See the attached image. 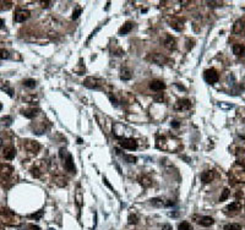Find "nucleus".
<instances>
[{"label":"nucleus","mask_w":245,"mask_h":230,"mask_svg":"<svg viewBox=\"0 0 245 230\" xmlns=\"http://www.w3.org/2000/svg\"><path fill=\"white\" fill-rule=\"evenodd\" d=\"M203 78H205V81H206L207 83L213 85V83L218 82L219 75H218V72H217L215 69H207L206 71L203 72Z\"/></svg>","instance_id":"nucleus-1"},{"label":"nucleus","mask_w":245,"mask_h":230,"mask_svg":"<svg viewBox=\"0 0 245 230\" xmlns=\"http://www.w3.org/2000/svg\"><path fill=\"white\" fill-rule=\"evenodd\" d=\"M232 175V178L234 179V180H237L238 182H245V168L244 167H242L240 165V168H238V169H233L229 174V176Z\"/></svg>","instance_id":"nucleus-2"},{"label":"nucleus","mask_w":245,"mask_h":230,"mask_svg":"<svg viewBox=\"0 0 245 230\" xmlns=\"http://www.w3.org/2000/svg\"><path fill=\"white\" fill-rule=\"evenodd\" d=\"M118 138H119V144L125 149L135 151L137 148V142L132 138H120V137H118Z\"/></svg>","instance_id":"nucleus-3"},{"label":"nucleus","mask_w":245,"mask_h":230,"mask_svg":"<svg viewBox=\"0 0 245 230\" xmlns=\"http://www.w3.org/2000/svg\"><path fill=\"white\" fill-rule=\"evenodd\" d=\"M64 168H65V170L69 172H76V168H75V165H74V159H72V156L70 153H68L66 154V157L64 158Z\"/></svg>","instance_id":"nucleus-4"},{"label":"nucleus","mask_w":245,"mask_h":230,"mask_svg":"<svg viewBox=\"0 0 245 230\" xmlns=\"http://www.w3.org/2000/svg\"><path fill=\"white\" fill-rule=\"evenodd\" d=\"M102 83H103L102 80L96 78V77H87L84 81V85L88 88H100L102 86Z\"/></svg>","instance_id":"nucleus-5"},{"label":"nucleus","mask_w":245,"mask_h":230,"mask_svg":"<svg viewBox=\"0 0 245 230\" xmlns=\"http://www.w3.org/2000/svg\"><path fill=\"white\" fill-rule=\"evenodd\" d=\"M29 17V11L28 10H25V9H21V10H17L15 12L14 20L16 22H25L27 18Z\"/></svg>","instance_id":"nucleus-6"},{"label":"nucleus","mask_w":245,"mask_h":230,"mask_svg":"<svg viewBox=\"0 0 245 230\" xmlns=\"http://www.w3.org/2000/svg\"><path fill=\"white\" fill-rule=\"evenodd\" d=\"M23 147L31 152V153H37L38 151H39V143L37 142V141H29V140H26L25 141V143H23Z\"/></svg>","instance_id":"nucleus-7"},{"label":"nucleus","mask_w":245,"mask_h":230,"mask_svg":"<svg viewBox=\"0 0 245 230\" xmlns=\"http://www.w3.org/2000/svg\"><path fill=\"white\" fill-rule=\"evenodd\" d=\"M242 209V204L240 202L235 201V202H232L231 204H228L226 208H224V213L229 214V213H237Z\"/></svg>","instance_id":"nucleus-8"},{"label":"nucleus","mask_w":245,"mask_h":230,"mask_svg":"<svg viewBox=\"0 0 245 230\" xmlns=\"http://www.w3.org/2000/svg\"><path fill=\"white\" fill-rule=\"evenodd\" d=\"M190 107H191V102L189 101V99H180V101H178L175 103L174 109L181 112V110H187V109H190Z\"/></svg>","instance_id":"nucleus-9"},{"label":"nucleus","mask_w":245,"mask_h":230,"mask_svg":"<svg viewBox=\"0 0 245 230\" xmlns=\"http://www.w3.org/2000/svg\"><path fill=\"white\" fill-rule=\"evenodd\" d=\"M13 172V168L9 167V165H4V164H0V180H6Z\"/></svg>","instance_id":"nucleus-10"},{"label":"nucleus","mask_w":245,"mask_h":230,"mask_svg":"<svg viewBox=\"0 0 245 230\" xmlns=\"http://www.w3.org/2000/svg\"><path fill=\"white\" fill-rule=\"evenodd\" d=\"M150 88L155 92H159V91L166 89V83L161 80H153V81L150 82Z\"/></svg>","instance_id":"nucleus-11"},{"label":"nucleus","mask_w":245,"mask_h":230,"mask_svg":"<svg viewBox=\"0 0 245 230\" xmlns=\"http://www.w3.org/2000/svg\"><path fill=\"white\" fill-rule=\"evenodd\" d=\"M163 44H164V47L168 49V50H174L175 48H176V41L174 39L172 36H166V38H164V41H163Z\"/></svg>","instance_id":"nucleus-12"},{"label":"nucleus","mask_w":245,"mask_h":230,"mask_svg":"<svg viewBox=\"0 0 245 230\" xmlns=\"http://www.w3.org/2000/svg\"><path fill=\"white\" fill-rule=\"evenodd\" d=\"M150 59L155 62V64H157V65H163V64H166V62H168V59L164 57V55H162V54H159V53H155V54H152Z\"/></svg>","instance_id":"nucleus-13"},{"label":"nucleus","mask_w":245,"mask_h":230,"mask_svg":"<svg viewBox=\"0 0 245 230\" xmlns=\"http://www.w3.org/2000/svg\"><path fill=\"white\" fill-rule=\"evenodd\" d=\"M213 223H215V220H213V218H212V217L203 216L199 219V224H200L201 227H205V228H208V227L213 225Z\"/></svg>","instance_id":"nucleus-14"},{"label":"nucleus","mask_w":245,"mask_h":230,"mask_svg":"<svg viewBox=\"0 0 245 230\" xmlns=\"http://www.w3.org/2000/svg\"><path fill=\"white\" fill-rule=\"evenodd\" d=\"M200 179L203 184H208L213 180V172L212 170H206L200 175Z\"/></svg>","instance_id":"nucleus-15"},{"label":"nucleus","mask_w":245,"mask_h":230,"mask_svg":"<svg viewBox=\"0 0 245 230\" xmlns=\"http://www.w3.org/2000/svg\"><path fill=\"white\" fill-rule=\"evenodd\" d=\"M233 53L237 55V57H244L245 55V45L244 44H234L233 45Z\"/></svg>","instance_id":"nucleus-16"},{"label":"nucleus","mask_w":245,"mask_h":230,"mask_svg":"<svg viewBox=\"0 0 245 230\" xmlns=\"http://www.w3.org/2000/svg\"><path fill=\"white\" fill-rule=\"evenodd\" d=\"M132 26H134L132 22H125V23L120 27V29H119V34H120V36H126L130 31L132 29Z\"/></svg>","instance_id":"nucleus-17"},{"label":"nucleus","mask_w":245,"mask_h":230,"mask_svg":"<svg viewBox=\"0 0 245 230\" xmlns=\"http://www.w3.org/2000/svg\"><path fill=\"white\" fill-rule=\"evenodd\" d=\"M15 156H16V148H15V147H8V148H5V151H4V157L8 159V160L14 159Z\"/></svg>","instance_id":"nucleus-18"},{"label":"nucleus","mask_w":245,"mask_h":230,"mask_svg":"<svg viewBox=\"0 0 245 230\" xmlns=\"http://www.w3.org/2000/svg\"><path fill=\"white\" fill-rule=\"evenodd\" d=\"M22 114H23V116H26L27 119H33L34 116H37V114H38V109L29 108V109H26V110H22Z\"/></svg>","instance_id":"nucleus-19"},{"label":"nucleus","mask_w":245,"mask_h":230,"mask_svg":"<svg viewBox=\"0 0 245 230\" xmlns=\"http://www.w3.org/2000/svg\"><path fill=\"white\" fill-rule=\"evenodd\" d=\"M131 77H132V72L130 71L128 68H123L120 71V78L124 81H129Z\"/></svg>","instance_id":"nucleus-20"},{"label":"nucleus","mask_w":245,"mask_h":230,"mask_svg":"<svg viewBox=\"0 0 245 230\" xmlns=\"http://www.w3.org/2000/svg\"><path fill=\"white\" fill-rule=\"evenodd\" d=\"M244 21H242V20H238L235 23H234V26H233V32L234 33H240V32H243L244 31Z\"/></svg>","instance_id":"nucleus-21"},{"label":"nucleus","mask_w":245,"mask_h":230,"mask_svg":"<svg viewBox=\"0 0 245 230\" xmlns=\"http://www.w3.org/2000/svg\"><path fill=\"white\" fill-rule=\"evenodd\" d=\"M171 27L174 28L175 31H181V29H183V22H181L180 20H178V18L172 20V21H171Z\"/></svg>","instance_id":"nucleus-22"},{"label":"nucleus","mask_w":245,"mask_h":230,"mask_svg":"<svg viewBox=\"0 0 245 230\" xmlns=\"http://www.w3.org/2000/svg\"><path fill=\"white\" fill-rule=\"evenodd\" d=\"M224 230H242V225L238 224V223H231V224H227L224 225Z\"/></svg>","instance_id":"nucleus-23"},{"label":"nucleus","mask_w":245,"mask_h":230,"mask_svg":"<svg viewBox=\"0 0 245 230\" xmlns=\"http://www.w3.org/2000/svg\"><path fill=\"white\" fill-rule=\"evenodd\" d=\"M178 230H194V228H192V225H191L190 223H187V222H181V223L179 224V227H178Z\"/></svg>","instance_id":"nucleus-24"},{"label":"nucleus","mask_w":245,"mask_h":230,"mask_svg":"<svg viewBox=\"0 0 245 230\" xmlns=\"http://www.w3.org/2000/svg\"><path fill=\"white\" fill-rule=\"evenodd\" d=\"M36 85H37V83H36V81H34L33 78H27V80H25V81H23V86L27 87V88H31V89H32V88H34Z\"/></svg>","instance_id":"nucleus-25"},{"label":"nucleus","mask_w":245,"mask_h":230,"mask_svg":"<svg viewBox=\"0 0 245 230\" xmlns=\"http://www.w3.org/2000/svg\"><path fill=\"white\" fill-rule=\"evenodd\" d=\"M240 153H238V164H240L242 167H244L245 168V151H239Z\"/></svg>","instance_id":"nucleus-26"},{"label":"nucleus","mask_w":245,"mask_h":230,"mask_svg":"<svg viewBox=\"0 0 245 230\" xmlns=\"http://www.w3.org/2000/svg\"><path fill=\"white\" fill-rule=\"evenodd\" d=\"M151 204H153L156 207H162V206H164V202L162 201L161 198H152L151 200Z\"/></svg>","instance_id":"nucleus-27"},{"label":"nucleus","mask_w":245,"mask_h":230,"mask_svg":"<svg viewBox=\"0 0 245 230\" xmlns=\"http://www.w3.org/2000/svg\"><path fill=\"white\" fill-rule=\"evenodd\" d=\"M141 184H142L145 187H148V186H151L152 181H151V179H148L147 176H142V178H141Z\"/></svg>","instance_id":"nucleus-28"},{"label":"nucleus","mask_w":245,"mask_h":230,"mask_svg":"<svg viewBox=\"0 0 245 230\" xmlns=\"http://www.w3.org/2000/svg\"><path fill=\"white\" fill-rule=\"evenodd\" d=\"M81 12H82V9L79 6V8H76V10L72 12V20H76V18H79V16L81 15Z\"/></svg>","instance_id":"nucleus-29"},{"label":"nucleus","mask_w":245,"mask_h":230,"mask_svg":"<svg viewBox=\"0 0 245 230\" xmlns=\"http://www.w3.org/2000/svg\"><path fill=\"white\" fill-rule=\"evenodd\" d=\"M123 158L125 159L128 163H136L137 158L136 157H132V156H128V154H123Z\"/></svg>","instance_id":"nucleus-30"},{"label":"nucleus","mask_w":245,"mask_h":230,"mask_svg":"<svg viewBox=\"0 0 245 230\" xmlns=\"http://www.w3.org/2000/svg\"><path fill=\"white\" fill-rule=\"evenodd\" d=\"M228 196H229V190H228V188H224V190H223V193H222V196L219 197V201H221V202L226 201Z\"/></svg>","instance_id":"nucleus-31"},{"label":"nucleus","mask_w":245,"mask_h":230,"mask_svg":"<svg viewBox=\"0 0 245 230\" xmlns=\"http://www.w3.org/2000/svg\"><path fill=\"white\" fill-rule=\"evenodd\" d=\"M139 218L136 214H130L129 216V224H137Z\"/></svg>","instance_id":"nucleus-32"},{"label":"nucleus","mask_w":245,"mask_h":230,"mask_svg":"<svg viewBox=\"0 0 245 230\" xmlns=\"http://www.w3.org/2000/svg\"><path fill=\"white\" fill-rule=\"evenodd\" d=\"M9 57H10V54H9L8 50L0 49V59H9Z\"/></svg>","instance_id":"nucleus-33"},{"label":"nucleus","mask_w":245,"mask_h":230,"mask_svg":"<svg viewBox=\"0 0 245 230\" xmlns=\"http://www.w3.org/2000/svg\"><path fill=\"white\" fill-rule=\"evenodd\" d=\"M31 174H32V176H34V178H39V176H41V172H39V169H37V168H32V169H31Z\"/></svg>","instance_id":"nucleus-34"},{"label":"nucleus","mask_w":245,"mask_h":230,"mask_svg":"<svg viewBox=\"0 0 245 230\" xmlns=\"http://www.w3.org/2000/svg\"><path fill=\"white\" fill-rule=\"evenodd\" d=\"M43 216V212L41 211V212H38V213H34V214H31V216H28L29 218H34V219H39L41 217Z\"/></svg>","instance_id":"nucleus-35"},{"label":"nucleus","mask_w":245,"mask_h":230,"mask_svg":"<svg viewBox=\"0 0 245 230\" xmlns=\"http://www.w3.org/2000/svg\"><path fill=\"white\" fill-rule=\"evenodd\" d=\"M171 125H172V128H174V129H179V128H180V122H179L178 120H173V121L171 122Z\"/></svg>","instance_id":"nucleus-36"},{"label":"nucleus","mask_w":245,"mask_h":230,"mask_svg":"<svg viewBox=\"0 0 245 230\" xmlns=\"http://www.w3.org/2000/svg\"><path fill=\"white\" fill-rule=\"evenodd\" d=\"M194 43H195L194 41H191V39H187V41H186V44H187V45H186V47H187V50H190V49H191V48L194 47Z\"/></svg>","instance_id":"nucleus-37"},{"label":"nucleus","mask_w":245,"mask_h":230,"mask_svg":"<svg viewBox=\"0 0 245 230\" xmlns=\"http://www.w3.org/2000/svg\"><path fill=\"white\" fill-rule=\"evenodd\" d=\"M153 98H155V101H157V102H163V99H164V97H163L162 93H161L159 96H155Z\"/></svg>","instance_id":"nucleus-38"},{"label":"nucleus","mask_w":245,"mask_h":230,"mask_svg":"<svg viewBox=\"0 0 245 230\" xmlns=\"http://www.w3.org/2000/svg\"><path fill=\"white\" fill-rule=\"evenodd\" d=\"M3 89H4V91H6L9 96H13V89H11V88H9L8 86H5V87H3Z\"/></svg>","instance_id":"nucleus-39"},{"label":"nucleus","mask_w":245,"mask_h":230,"mask_svg":"<svg viewBox=\"0 0 245 230\" xmlns=\"http://www.w3.org/2000/svg\"><path fill=\"white\" fill-rule=\"evenodd\" d=\"M162 230H173V228H172L171 224H164V225L162 227Z\"/></svg>","instance_id":"nucleus-40"},{"label":"nucleus","mask_w":245,"mask_h":230,"mask_svg":"<svg viewBox=\"0 0 245 230\" xmlns=\"http://www.w3.org/2000/svg\"><path fill=\"white\" fill-rule=\"evenodd\" d=\"M50 4H53V1H45V2L43 1V2H42V6H43V8H48Z\"/></svg>","instance_id":"nucleus-41"},{"label":"nucleus","mask_w":245,"mask_h":230,"mask_svg":"<svg viewBox=\"0 0 245 230\" xmlns=\"http://www.w3.org/2000/svg\"><path fill=\"white\" fill-rule=\"evenodd\" d=\"M31 229L32 230H41L39 227H37V225H31Z\"/></svg>","instance_id":"nucleus-42"},{"label":"nucleus","mask_w":245,"mask_h":230,"mask_svg":"<svg viewBox=\"0 0 245 230\" xmlns=\"http://www.w3.org/2000/svg\"><path fill=\"white\" fill-rule=\"evenodd\" d=\"M3 26H4V20H3V18H0V28H1Z\"/></svg>","instance_id":"nucleus-43"},{"label":"nucleus","mask_w":245,"mask_h":230,"mask_svg":"<svg viewBox=\"0 0 245 230\" xmlns=\"http://www.w3.org/2000/svg\"><path fill=\"white\" fill-rule=\"evenodd\" d=\"M77 143L81 144V143H84V142H82V140H81V138H79V140H77Z\"/></svg>","instance_id":"nucleus-44"},{"label":"nucleus","mask_w":245,"mask_h":230,"mask_svg":"<svg viewBox=\"0 0 245 230\" xmlns=\"http://www.w3.org/2000/svg\"><path fill=\"white\" fill-rule=\"evenodd\" d=\"M3 146V138H0V147Z\"/></svg>","instance_id":"nucleus-45"},{"label":"nucleus","mask_w":245,"mask_h":230,"mask_svg":"<svg viewBox=\"0 0 245 230\" xmlns=\"http://www.w3.org/2000/svg\"><path fill=\"white\" fill-rule=\"evenodd\" d=\"M1 109H3V104L0 103V110H1Z\"/></svg>","instance_id":"nucleus-46"},{"label":"nucleus","mask_w":245,"mask_h":230,"mask_svg":"<svg viewBox=\"0 0 245 230\" xmlns=\"http://www.w3.org/2000/svg\"><path fill=\"white\" fill-rule=\"evenodd\" d=\"M49 230H54V229H52V228H50V229H49Z\"/></svg>","instance_id":"nucleus-47"}]
</instances>
